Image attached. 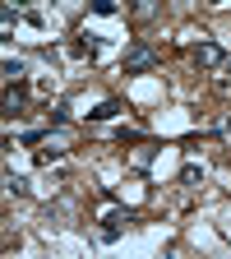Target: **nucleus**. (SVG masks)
<instances>
[{
    "instance_id": "nucleus-10",
    "label": "nucleus",
    "mask_w": 231,
    "mask_h": 259,
    "mask_svg": "<svg viewBox=\"0 0 231 259\" xmlns=\"http://www.w3.org/2000/svg\"><path fill=\"white\" fill-rule=\"evenodd\" d=\"M5 190H10V194H28V176H14V171H5Z\"/></svg>"
},
{
    "instance_id": "nucleus-13",
    "label": "nucleus",
    "mask_w": 231,
    "mask_h": 259,
    "mask_svg": "<svg viewBox=\"0 0 231 259\" xmlns=\"http://www.w3.org/2000/svg\"><path fill=\"white\" fill-rule=\"evenodd\" d=\"M0 23L14 28V23H19V5H10V0H5V10H0Z\"/></svg>"
},
{
    "instance_id": "nucleus-5",
    "label": "nucleus",
    "mask_w": 231,
    "mask_h": 259,
    "mask_svg": "<svg viewBox=\"0 0 231 259\" xmlns=\"http://www.w3.org/2000/svg\"><path fill=\"white\" fill-rule=\"evenodd\" d=\"M129 162H134V167H139V171H148V167H153V162H157V144H148V139H139V144H134V153H129Z\"/></svg>"
},
{
    "instance_id": "nucleus-16",
    "label": "nucleus",
    "mask_w": 231,
    "mask_h": 259,
    "mask_svg": "<svg viewBox=\"0 0 231 259\" xmlns=\"http://www.w3.org/2000/svg\"><path fill=\"white\" fill-rule=\"evenodd\" d=\"M10 5H19V10H28V5H32V0H10Z\"/></svg>"
},
{
    "instance_id": "nucleus-1",
    "label": "nucleus",
    "mask_w": 231,
    "mask_h": 259,
    "mask_svg": "<svg viewBox=\"0 0 231 259\" xmlns=\"http://www.w3.org/2000/svg\"><path fill=\"white\" fill-rule=\"evenodd\" d=\"M157 51L148 47V42H134V47H129L125 51V74H144V70H157Z\"/></svg>"
},
{
    "instance_id": "nucleus-15",
    "label": "nucleus",
    "mask_w": 231,
    "mask_h": 259,
    "mask_svg": "<svg viewBox=\"0 0 231 259\" xmlns=\"http://www.w3.org/2000/svg\"><path fill=\"white\" fill-rule=\"evenodd\" d=\"M116 139H120V144H139L144 135H139V130H125V125H120V135H116Z\"/></svg>"
},
{
    "instance_id": "nucleus-3",
    "label": "nucleus",
    "mask_w": 231,
    "mask_h": 259,
    "mask_svg": "<svg viewBox=\"0 0 231 259\" xmlns=\"http://www.w3.org/2000/svg\"><path fill=\"white\" fill-rule=\"evenodd\" d=\"M102 222H107V227H102V241H116V236L125 232V227L134 222V208H116V213H107Z\"/></svg>"
},
{
    "instance_id": "nucleus-2",
    "label": "nucleus",
    "mask_w": 231,
    "mask_h": 259,
    "mask_svg": "<svg viewBox=\"0 0 231 259\" xmlns=\"http://www.w3.org/2000/svg\"><path fill=\"white\" fill-rule=\"evenodd\" d=\"M190 56H194V65H199V70H222V65H226V51H222L213 37H199V47H194Z\"/></svg>"
},
{
    "instance_id": "nucleus-9",
    "label": "nucleus",
    "mask_w": 231,
    "mask_h": 259,
    "mask_svg": "<svg viewBox=\"0 0 231 259\" xmlns=\"http://www.w3.org/2000/svg\"><path fill=\"white\" fill-rule=\"evenodd\" d=\"M5 79H10V83L23 79V60H19V56H5Z\"/></svg>"
},
{
    "instance_id": "nucleus-11",
    "label": "nucleus",
    "mask_w": 231,
    "mask_h": 259,
    "mask_svg": "<svg viewBox=\"0 0 231 259\" xmlns=\"http://www.w3.org/2000/svg\"><path fill=\"white\" fill-rule=\"evenodd\" d=\"M180 181H185V185H199V181H204V167H194V162H185V167H180Z\"/></svg>"
},
{
    "instance_id": "nucleus-12",
    "label": "nucleus",
    "mask_w": 231,
    "mask_h": 259,
    "mask_svg": "<svg viewBox=\"0 0 231 259\" xmlns=\"http://www.w3.org/2000/svg\"><path fill=\"white\" fill-rule=\"evenodd\" d=\"M88 5H93V14H120V5H116V0H88Z\"/></svg>"
},
{
    "instance_id": "nucleus-17",
    "label": "nucleus",
    "mask_w": 231,
    "mask_h": 259,
    "mask_svg": "<svg viewBox=\"0 0 231 259\" xmlns=\"http://www.w3.org/2000/svg\"><path fill=\"white\" fill-rule=\"evenodd\" d=\"M226 135H231V120H226Z\"/></svg>"
},
{
    "instance_id": "nucleus-4",
    "label": "nucleus",
    "mask_w": 231,
    "mask_h": 259,
    "mask_svg": "<svg viewBox=\"0 0 231 259\" xmlns=\"http://www.w3.org/2000/svg\"><path fill=\"white\" fill-rule=\"evenodd\" d=\"M23 107H28V88L23 83H10L5 88V116H23Z\"/></svg>"
},
{
    "instance_id": "nucleus-8",
    "label": "nucleus",
    "mask_w": 231,
    "mask_h": 259,
    "mask_svg": "<svg viewBox=\"0 0 231 259\" xmlns=\"http://www.w3.org/2000/svg\"><path fill=\"white\" fill-rule=\"evenodd\" d=\"M116 111H120V102H116V97H107V102L97 107V111H88V116H93V120H111Z\"/></svg>"
},
{
    "instance_id": "nucleus-7",
    "label": "nucleus",
    "mask_w": 231,
    "mask_h": 259,
    "mask_svg": "<svg viewBox=\"0 0 231 259\" xmlns=\"http://www.w3.org/2000/svg\"><path fill=\"white\" fill-rule=\"evenodd\" d=\"M74 51H79V56H97V51H102V42H97L93 32H83V37L74 42Z\"/></svg>"
},
{
    "instance_id": "nucleus-6",
    "label": "nucleus",
    "mask_w": 231,
    "mask_h": 259,
    "mask_svg": "<svg viewBox=\"0 0 231 259\" xmlns=\"http://www.w3.org/2000/svg\"><path fill=\"white\" fill-rule=\"evenodd\" d=\"M157 14H162V0H134V19L139 23H153Z\"/></svg>"
},
{
    "instance_id": "nucleus-14",
    "label": "nucleus",
    "mask_w": 231,
    "mask_h": 259,
    "mask_svg": "<svg viewBox=\"0 0 231 259\" xmlns=\"http://www.w3.org/2000/svg\"><path fill=\"white\" fill-rule=\"evenodd\" d=\"M65 116H70V107L56 102V107H51V125H65Z\"/></svg>"
}]
</instances>
